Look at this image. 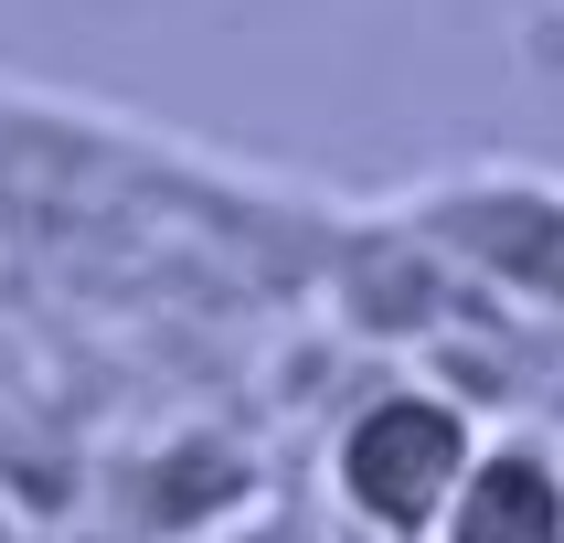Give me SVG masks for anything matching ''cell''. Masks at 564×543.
Masks as SVG:
<instances>
[{
	"label": "cell",
	"instance_id": "cell-1",
	"mask_svg": "<svg viewBox=\"0 0 564 543\" xmlns=\"http://www.w3.org/2000/svg\"><path fill=\"white\" fill-rule=\"evenodd\" d=\"M479 447H490V426L469 415V394H447V383H373V394L330 426L319 479H330V501H341L351 533L437 543L458 479L479 469Z\"/></svg>",
	"mask_w": 564,
	"mask_h": 543
},
{
	"label": "cell",
	"instance_id": "cell-3",
	"mask_svg": "<svg viewBox=\"0 0 564 543\" xmlns=\"http://www.w3.org/2000/svg\"><path fill=\"white\" fill-rule=\"evenodd\" d=\"M437 543H564V447L543 426H490Z\"/></svg>",
	"mask_w": 564,
	"mask_h": 543
},
{
	"label": "cell",
	"instance_id": "cell-2",
	"mask_svg": "<svg viewBox=\"0 0 564 543\" xmlns=\"http://www.w3.org/2000/svg\"><path fill=\"white\" fill-rule=\"evenodd\" d=\"M469 298H511L522 319H564V182L543 171H458L394 214Z\"/></svg>",
	"mask_w": 564,
	"mask_h": 543
}]
</instances>
